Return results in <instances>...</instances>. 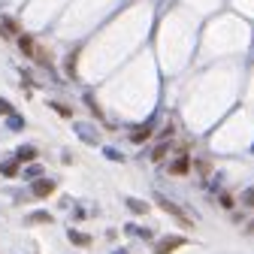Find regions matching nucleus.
<instances>
[{"mask_svg": "<svg viewBox=\"0 0 254 254\" xmlns=\"http://www.w3.org/2000/svg\"><path fill=\"white\" fill-rule=\"evenodd\" d=\"M151 130H154V124H142V127H136V130L130 133V139H133V142H142V139L151 136Z\"/></svg>", "mask_w": 254, "mask_h": 254, "instance_id": "obj_11", "label": "nucleus"}, {"mask_svg": "<svg viewBox=\"0 0 254 254\" xmlns=\"http://www.w3.org/2000/svg\"><path fill=\"white\" fill-rule=\"evenodd\" d=\"M248 233H254V221H251V224H248Z\"/></svg>", "mask_w": 254, "mask_h": 254, "instance_id": "obj_26", "label": "nucleus"}, {"mask_svg": "<svg viewBox=\"0 0 254 254\" xmlns=\"http://www.w3.org/2000/svg\"><path fill=\"white\" fill-rule=\"evenodd\" d=\"M190 170H197L200 176H209L212 173V164L206 161V157H197V161H190Z\"/></svg>", "mask_w": 254, "mask_h": 254, "instance_id": "obj_12", "label": "nucleus"}, {"mask_svg": "<svg viewBox=\"0 0 254 254\" xmlns=\"http://www.w3.org/2000/svg\"><path fill=\"white\" fill-rule=\"evenodd\" d=\"M242 203H245V206H254V188H248L245 194H242Z\"/></svg>", "mask_w": 254, "mask_h": 254, "instance_id": "obj_22", "label": "nucleus"}, {"mask_svg": "<svg viewBox=\"0 0 254 254\" xmlns=\"http://www.w3.org/2000/svg\"><path fill=\"white\" fill-rule=\"evenodd\" d=\"M9 127H12V130H21V127H24V121H21L18 115H9Z\"/></svg>", "mask_w": 254, "mask_h": 254, "instance_id": "obj_21", "label": "nucleus"}, {"mask_svg": "<svg viewBox=\"0 0 254 254\" xmlns=\"http://www.w3.org/2000/svg\"><path fill=\"white\" fill-rule=\"evenodd\" d=\"M170 148H173V142H167V139H164L161 145H154V151H151V161H154V164H161L164 157L170 154Z\"/></svg>", "mask_w": 254, "mask_h": 254, "instance_id": "obj_10", "label": "nucleus"}, {"mask_svg": "<svg viewBox=\"0 0 254 254\" xmlns=\"http://www.w3.org/2000/svg\"><path fill=\"white\" fill-rule=\"evenodd\" d=\"M124 206L130 209L133 215H148V209H151L145 200H136V197H127V200H124Z\"/></svg>", "mask_w": 254, "mask_h": 254, "instance_id": "obj_8", "label": "nucleus"}, {"mask_svg": "<svg viewBox=\"0 0 254 254\" xmlns=\"http://www.w3.org/2000/svg\"><path fill=\"white\" fill-rule=\"evenodd\" d=\"M85 106H88V109H91L94 115H97V118H100V109H97V103H94V100H91V94H85Z\"/></svg>", "mask_w": 254, "mask_h": 254, "instance_id": "obj_20", "label": "nucleus"}, {"mask_svg": "<svg viewBox=\"0 0 254 254\" xmlns=\"http://www.w3.org/2000/svg\"><path fill=\"white\" fill-rule=\"evenodd\" d=\"M0 115H12V106L6 100H0Z\"/></svg>", "mask_w": 254, "mask_h": 254, "instance_id": "obj_24", "label": "nucleus"}, {"mask_svg": "<svg viewBox=\"0 0 254 254\" xmlns=\"http://www.w3.org/2000/svg\"><path fill=\"white\" fill-rule=\"evenodd\" d=\"M115 254H127V251H115Z\"/></svg>", "mask_w": 254, "mask_h": 254, "instance_id": "obj_27", "label": "nucleus"}, {"mask_svg": "<svg viewBox=\"0 0 254 254\" xmlns=\"http://www.w3.org/2000/svg\"><path fill=\"white\" fill-rule=\"evenodd\" d=\"M30 221H37V224H49L52 215H49V212H37V215H30Z\"/></svg>", "mask_w": 254, "mask_h": 254, "instance_id": "obj_19", "label": "nucleus"}, {"mask_svg": "<svg viewBox=\"0 0 254 254\" xmlns=\"http://www.w3.org/2000/svg\"><path fill=\"white\" fill-rule=\"evenodd\" d=\"M67 236H70V242H73V245H79V248H88V245L94 242L88 233H79V230H73V227H70V233H67Z\"/></svg>", "mask_w": 254, "mask_h": 254, "instance_id": "obj_9", "label": "nucleus"}, {"mask_svg": "<svg viewBox=\"0 0 254 254\" xmlns=\"http://www.w3.org/2000/svg\"><path fill=\"white\" fill-rule=\"evenodd\" d=\"M218 203L224 206V209H230V206H233V197H230V194H221V197H218Z\"/></svg>", "mask_w": 254, "mask_h": 254, "instance_id": "obj_23", "label": "nucleus"}, {"mask_svg": "<svg viewBox=\"0 0 254 254\" xmlns=\"http://www.w3.org/2000/svg\"><path fill=\"white\" fill-rule=\"evenodd\" d=\"M185 242H188L185 236H164L161 242L154 245V254H173V251H176V248H182Z\"/></svg>", "mask_w": 254, "mask_h": 254, "instance_id": "obj_4", "label": "nucleus"}, {"mask_svg": "<svg viewBox=\"0 0 254 254\" xmlns=\"http://www.w3.org/2000/svg\"><path fill=\"white\" fill-rule=\"evenodd\" d=\"M40 176H43V164L30 161V164L24 167V179H40Z\"/></svg>", "mask_w": 254, "mask_h": 254, "instance_id": "obj_13", "label": "nucleus"}, {"mask_svg": "<svg viewBox=\"0 0 254 254\" xmlns=\"http://www.w3.org/2000/svg\"><path fill=\"white\" fill-rule=\"evenodd\" d=\"M154 200H157V206H161V209H164L167 215H173V218L179 221V224H182V227H190V218L185 215V209H182V206H176V203H173V200H167L164 194H157Z\"/></svg>", "mask_w": 254, "mask_h": 254, "instance_id": "obj_2", "label": "nucleus"}, {"mask_svg": "<svg viewBox=\"0 0 254 254\" xmlns=\"http://www.w3.org/2000/svg\"><path fill=\"white\" fill-rule=\"evenodd\" d=\"M18 164H30V161H37V148H18Z\"/></svg>", "mask_w": 254, "mask_h": 254, "instance_id": "obj_14", "label": "nucleus"}, {"mask_svg": "<svg viewBox=\"0 0 254 254\" xmlns=\"http://www.w3.org/2000/svg\"><path fill=\"white\" fill-rule=\"evenodd\" d=\"M0 176H6V179L18 176V161H12V164H0Z\"/></svg>", "mask_w": 254, "mask_h": 254, "instance_id": "obj_15", "label": "nucleus"}, {"mask_svg": "<svg viewBox=\"0 0 254 254\" xmlns=\"http://www.w3.org/2000/svg\"><path fill=\"white\" fill-rule=\"evenodd\" d=\"M173 133H176V127H173V124H167V127H164V130H161V136H164V139H170Z\"/></svg>", "mask_w": 254, "mask_h": 254, "instance_id": "obj_25", "label": "nucleus"}, {"mask_svg": "<svg viewBox=\"0 0 254 254\" xmlns=\"http://www.w3.org/2000/svg\"><path fill=\"white\" fill-rule=\"evenodd\" d=\"M73 133H76L85 145H91V148L100 145V130H97L94 124H88V121H73Z\"/></svg>", "mask_w": 254, "mask_h": 254, "instance_id": "obj_1", "label": "nucleus"}, {"mask_svg": "<svg viewBox=\"0 0 254 254\" xmlns=\"http://www.w3.org/2000/svg\"><path fill=\"white\" fill-rule=\"evenodd\" d=\"M103 154L109 157V161H115V164H124V154L118 148H103Z\"/></svg>", "mask_w": 254, "mask_h": 254, "instance_id": "obj_16", "label": "nucleus"}, {"mask_svg": "<svg viewBox=\"0 0 254 254\" xmlns=\"http://www.w3.org/2000/svg\"><path fill=\"white\" fill-rule=\"evenodd\" d=\"M67 76H70V79H76V52L67 58Z\"/></svg>", "mask_w": 254, "mask_h": 254, "instance_id": "obj_18", "label": "nucleus"}, {"mask_svg": "<svg viewBox=\"0 0 254 254\" xmlns=\"http://www.w3.org/2000/svg\"><path fill=\"white\" fill-rule=\"evenodd\" d=\"M18 34H21L18 18H12V15H0V37H18Z\"/></svg>", "mask_w": 254, "mask_h": 254, "instance_id": "obj_6", "label": "nucleus"}, {"mask_svg": "<svg viewBox=\"0 0 254 254\" xmlns=\"http://www.w3.org/2000/svg\"><path fill=\"white\" fill-rule=\"evenodd\" d=\"M49 106H52L55 112H61L64 118H73V109H70V106H64V103H49Z\"/></svg>", "mask_w": 254, "mask_h": 254, "instance_id": "obj_17", "label": "nucleus"}, {"mask_svg": "<svg viewBox=\"0 0 254 254\" xmlns=\"http://www.w3.org/2000/svg\"><path fill=\"white\" fill-rule=\"evenodd\" d=\"M167 173H170V176H188V173H190V157H188V151L167 164Z\"/></svg>", "mask_w": 254, "mask_h": 254, "instance_id": "obj_5", "label": "nucleus"}, {"mask_svg": "<svg viewBox=\"0 0 254 254\" xmlns=\"http://www.w3.org/2000/svg\"><path fill=\"white\" fill-rule=\"evenodd\" d=\"M15 43H18V52H21L24 58H34V52H37V40L30 37V34H24V30H21V34L15 37Z\"/></svg>", "mask_w": 254, "mask_h": 254, "instance_id": "obj_7", "label": "nucleus"}, {"mask_svg": "<svg viewBox=\"0 0 254 254\" xmlns=\"http://www.w3.org/2000/svg\"><path fill=\"white\" fill-rule=\"evenodd\" d=\"M55 190H58L55 179H34V185H30V194H34L37 200H46V197H52Z\"/></svg>", "mask_w": 254, "mask_h": 254, "instance_id": "obj_3", "label": "nucleus"}]
</instances>
